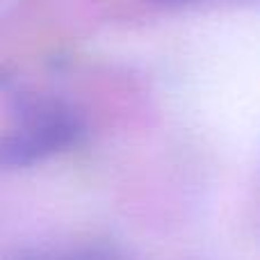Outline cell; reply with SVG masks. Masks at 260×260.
Instances as JSON below:
<instances>
[{
	"label": "cell",
	"instance_id": "cell-3",
	"mask_svg": "<svg viewBox=\"0 0 260 260\" xmlns=\"http://www.w3.org/2000/svg\"><path fill=\"white\" fill-rule=\"evenodd\" d=\"M157 5H165V7H185V5H197L201 0H155Z\"/></svg>",
	"mask_w": 260,
	"mask_h": 260
},
{
	"label": "cell",
	"instance_id": "cell-1",
	"mask_svg": "<svg viewBox=\"0 0 260 260\" xmlns=\"http://www.w3.org/2000/svg\"><path fill=\"white\" fill-rule=\"evenodd\" d=\"M85 135L87 123L71 103L50 94H23L0 142V162L5 167H30L71 151Z\"/></svg>",
	"mask_w": 260,
	"mask_h": 260
},
{
	"label": "cell",
	"instance_id": "cell-2",
	"mask_svg": "<svg viewBox=\"0 0 260 260\" xmlns=\"http://www.w3.org/2000/svg\"><path fill=\"white\" fill-rule=\"evenodd\" d=\"M12 260H117L112 251L103 247H62V249H32Z\"/></svg>",
	"mask_w": 260,
	"mask_h": 260
}]
</instances>
